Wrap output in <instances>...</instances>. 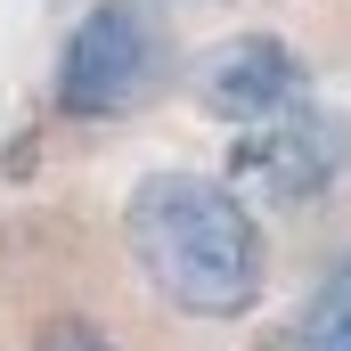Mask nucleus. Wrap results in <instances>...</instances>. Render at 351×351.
Returning a JSON list of instances; mask_svg holds the SVG:
<instances>
[{
	"mask_svg": "<svg viewBox=\"0 0 351 351\" xmlns=\"http://www.w3.org/2000/svg\"><path fill=\"white\" fill-rule=\"evenodd\" d=\"M172 82V25L147 0H90L58 41L49 66V106L58 123H131L139 106H156Z\"/></svg>",
	"mask_w": 351,
	"mask_h": 351,
	"instance_id": "nucleus-2",
	"label": "nucleus"
},
{
	"mask_svg": "<svg viewBox=\"0 0 351 351\" xmlns=\"http://www.w3.org/2000/svg\"><path fill=\"white\" fill-rule=\"evenodd\" d=\"M188 90H196V106L213 123L254 131L269 114H286L294 98H311V66H302V49L286 33H229L188 66Z\"/></svg>",
	"mask_w": 351,
	"mask_h": 351,
	"instance_id": "nucleus-4",
	"label": "nucleus"
},
{
	"mask_svg": "<svg viewBox=\"0 0 351 351\" xmlns=\"http://www.w3.org/2000/svg\"><path fill=\"white\" fill-rule=\"evenodd\" d=\"M123 254L188 319H254L269 294V229L229 172L164 164L123 196Z\"/></svg>",
	"mask_w": 351,
	"mask_h": 351,
	"instance_id": "nucleus-1",
	"label": "nucleus"
},
{
	"mask_svg": "<svg viewBox=\"0 0 351 351\" xmlns=\"http://www.w3.org/2000/svg\"><path fill=\"white\" fill-rule=\"evenodd\" d=\"M351 172V114L335 98H294L286 114L254 123L229 147V180H254L269 204H319L335 180Z\"/></svg>",
	"mask_w": 351,
	"mask_h": 351,
	"instance_id": "nucleus-3",
	"label": "nucleus"
},
{
	"mask_svg": "<svg viewBox=\"0 0 351 351\" xmlns=\"http://www.w3.org/2000/svg\"><path fill=\"white\" fill-rule=\"evenodd\" d=\"M286 351H351V254L327 269L319 286H311V302L294 311Z\"/></svg>",
	"mask_w": 351,
	"mask_h": 351,
	"instance_id": "nucleus-5",
	"label": "nucleus"
},
{
	"mask_svg": "<svg viewBox=\"0 0 351 351\" xmlns=\"http://www.w3.org/2000/svg\"><path fill=\"white\" fill-rule=\"evenodd\" d=\"M25 351H123V335L90 311H49V319H33Z\"/></svg>",
	"mask_w": 351,
	"mask_h": 351,
	"instance_id": "nucleus-6",
	"label": "nucleus"
}]
</instances>
